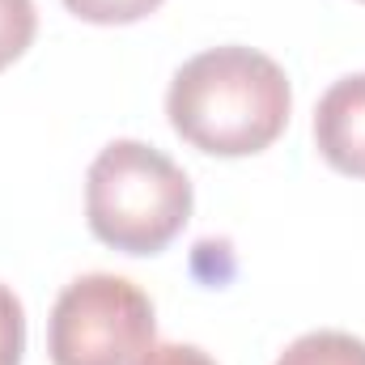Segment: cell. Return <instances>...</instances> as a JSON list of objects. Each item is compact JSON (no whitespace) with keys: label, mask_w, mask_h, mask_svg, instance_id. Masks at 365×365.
Returning a JSON list of instances; mask_svg holds the SVG:
<instances>
[{"label":"cell","mask_w":365,"mask_h":365,"mask_svg":"<svg viewBox=\"0 0 365 365\" xmlns=\"http://www.w3.org/2000/svg\"><path fill=\"white\" fill-rule=\"evenodd\" d=\"M289 110L293 90L284 68L242 43L191 56L166 90L170 128L212 158L264 153L284 132Z\"/></svg>","instance_id":"1"},{"label":"cell","mask_w":365,"mask_h":365,"mask_svg":"<svg viewBox=\"0 0 365 365\" xmlns=\"http://www.w3.org/2000/svg\"><path fill=\"white\" fill-rule=\"evenodd\" d=\"M191 217V179L145 140H110L86 175V221L93 238L123 255H158Z\"/></svg>","instance_id":"2"},{"label":"cell","mask_w":365,"mask_h":365,"mask_svg":"<svg viewBox=\"0 0 365 365\" xmlns=\"http://www.w3.org/2000/svg\"><path fill=\"white\" fill-rule=\"evenodd\" d=\"M153 302L115 272H90L64 284L47 319L51 365H136L158 340Z\"/></svg>","instance_id":"3"},{"label":"cell","mask_w":365,"mask_h":365,"mask_svg":"<svg viewBox=\"0 0 365 365\" xmlns=\"http://www.w3.org/2000/svg\"><path fill=\"white\" fill-rule=\"evenodd\" d=\"M314 145L331 170L349 179H365V73L340 77L319 98Z\"/></svg>","instance_id":"4"},{"label":"cell","mask_w":365,"mask_h":365,"mask_svg":"<svg viewBox=\"0 0 365 365\" xmlns=\"http://www.w3.org/2000/svg\"><path fill=\"white\" fill-rule=\"evenodd\" d=\"M276 365H365V340L349 331H306L276 357Z\"/></svg>","instance_id":"5"},{"label":"cell","mask_w":365,"mask_h":365,"mask_svg":"<svg viewBox=\"0 0 365 365\" xmlns=\"http://www.w3.org/2000/svg\"><path fill=\"white\" fill-rule=\"evenodd\" d=\"M38 34L34 0H0V68L26 56V47Z\"/></svg>","instance_id":"6"},{"label":"cell","mask_w":365,"mask_h":365,"mask_svg":"<svg viewBox=\"0 0 365 365\" xmlns=\"http://www.w3.org/2000/svg\"><path fill=\"white\" fill-rule=\"evenodd\" d=\"M64 9L93 26H132L162 9V0H64Z\"/></svg>","instance_id":"7"},{"label":"cell","mask_w":365,"mask_h":365,"mask_svg":"<svg viewBox=\"0 0 365 365\" xmlns=\"http://www.w3.org/2000/svg\"><path fill=\"white\" fill-rule=\"evenodd\" d=\"M26 353V310L9 284H0V365H21Z\"/></svg>","instance_id":"8"},{"label":"cell","mask_w":365,"mask_h":365,"mask_svg":"<svg viewBox=\"0 0 365 365\" xmlns=\"http://www.w3.org/2000/svg\"><path fill=\"white\" fill-rule=\"evenodd\" d=\"M136 365H217V361L195 344H153Z\"/></svg>","instance_id":"9"},{"label":"cell","mask_w":365,"mask_h":365,"mask_svg":"<svg viewBox=\"0 0 365 365\" xmlns=\"http://www.w3.org/2000/svg\"><path fill=\"white\" fill-rule=\"evenodd\" d=\"M361 4H365V0H361Z\"/></svg>","instance_id":"10"}]
</instances>
